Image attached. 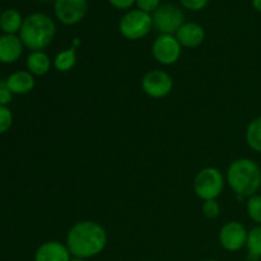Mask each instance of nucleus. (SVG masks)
<instances>
[{
    "label": "nucleus",
    "mask_w": 261,
    "mask_h": 261,
    "mask_svg": "<svg viewBox=\"0 0 261 261\" xmlns=\"http://www.w3.org/2000/svg\"><path fill=\"white\" fill-rule=\"evenodd\" d=\"M226 182L239 198H250L261 189V168L250 158L234 160L227 168Z\"/></svg>",
    "instance_id": "f03ea898"
},
{
    "label": "nucleus",
    "mask_w": 261,
    "mask_h": 261,
    "mask_svg": "<svg viewBox=\"0 0 261 261\" xmlns=\"http://www.w3.org/2000/svg\"><path fill=\"white\" fill-rule=\"evenodd\" d=\"M76 64V51L75 47L65 48L56 54L55 59L53 60L54 68L60 73H68L75 66Z\"/></svg>",
    "instance_id": "f3484780"
},
{
    "label": "nucleus",
    "mask_w": 261,
    "mask_h": 261,
    "mask_svg": "<svg viewBox=\"0 0 261 261\" xmlns=\"http://www.w3.org/2000/svg\"><path fill=\"white\" fill-rule=\"evenodd\" d=\"M40 2H43V3H47V2H51V0H40Z\"/></svg>",
    "instance_id": "c85d7f7f"
},
{
    "label": "nucleus",
    "mask_w": 261,
    "mask_h": 261,
    "mask_svg": "<svg viewBox=\"0 0 261 261\" xmlns=\"http://www.w3.org/2000/svg\"><path fill=\"white\" fill-rule=\"evenodd\" d=\"M56 35V24L50 15L33 13L23 20L19 38L23 45L32 51H42L53 42Z\"/></svg>",
    "instance_id": "7ed1b4c3"
},
{
    "label": "nucleus",
    "mask_w": 261,
    "mask_h": 261,
    "mask_svg": "<svg viewBox=\"0 0 261 261\" xmlns=\"http://www.w3.org/2000/svg\"><path fill=\"white\" fill-rule=\"evenodd\" d=\"M247 256L250 261H259L261 259V226H255L247 234Z\"/></svg>",
    "instance_id": "a211bd4d"
},
{
    "label": "nucleus",
    "mask_w": 261,
    "mask_h": 261,
    "mask_svg": "<svg viewBox=\"0 0 261 261\" xmlns=\"http://www.w3.org/2000/svg\"><path fill=\"white\" fill-rule=\"evenodd\" d=\"M66 246L71 256L87 260L97 256L107 245V232L94 221H81L74 224L66 234Z\"/></svg>",
    "instance_id": "f257e3e1"
},
{
    "label": "nucleus",
    "mask_w": 261,
    "mask_h": 261,
    "mask_svg": "<svg viewBox=\"0 0 261 261\" xmlns=\"http://www.w3.org/2000/svg\"><path fill=\"white\" fill-rule=\"evenodd\" d=\"M137 0H109L110 4L119 10H127L135 4Z\"/></svg>",
    "instance_id": "a878e982"
},
{
    "label": "nucleus",
    "mask_w": 261,
    "mask_h": 261,
    "mask_svg": "<svg viewBox=\"0 0 261 261\" xmlns=\"http://www.w3.org/2000/svg\"><path fill=\"white\" fill-rule=\"evenodd\" d=\"M87 0H54V12L60 23L65 25L78 24L86 17Z\"/></svg>",
    "instance_id": "9d476101"
},
{
    "label": "nucleus",
    "mask_w": 261,
    "mask_h": 261,
    "mask_svg": "<svg viewBox=\"0 0 261 261\" xmlns=\"http://www.w3.org/2000/svg\"><path fill=\"white\" fill-rule=\"evenodd\" d=\"M23 42L15 35L0 36V63H15L22 56Z\"/></svg>",
    "instance_id": "ddd939ff"
},
{
    "label": "nucleus",
    "mask_w": 261,
    "mask_h": 261,
    "mask_svg": "<svg viewBox=\"0 0 261 261\" xmlns=\"http://www.w3.org/2000/svg\"><path fill=\"white\" fill-rule=\"evenodd\" d=\"M204 261H218V260H214V259H208V260H204Z\"/></svg>",
    "instance_id": "c756f323"
},
{
    "label": "nucleus",
    "mask_w": 261,
    "mask_h": 261,
    "mask_svg": "<svg viewBox=\"0 0 261 261\" xmlns=\"http://www.w3.org/2000/svg\"><path fill=\"white\" fill-rule=\"evenodd\" d=\"M175 37L177 38V41L182 47L194 48L198 47L204 42L205 31L199 23L185 22L175 33Z\"/></svg>",
    "instance_id": "f8f14e48"
},
{
    "label": "nucleus",
    "mask_w": 261,
    "mask_h": 261,
    "mask_svg": "<svg viewBox=\"0 0 261 261\" xmlns=\"http://www.w3.org/2000/svg\"><path fill=\"white\" fill-rule=\"evenodd\" d=\"M182 46L175 35H160L152 45L153 58L162 65H173L181 58Z\"/></svg>",
    "instance_id": "6e6552de"
},
{
    "label": "nucleus",
    "mask_w": 261,
    "mask_h": 261,
    "mask_svg": "<svg viewBox=\"0 0 261 261\" xmlns=\"http://www.w3.org/2000/svg\"><path fill=\"white\" fill-rule=\"evenodd\" d=\"M7 86L13 94H27L35 88V75L27 70H18L8 76Z\"/></svg>",
    "instance_id": "4468645a"
},
{
    "label": "nucleus",
    "mask_w": 261,
    "mask_h": 261,
    "mask_svg": "<svg viewBox=\"0 0 261 261\" xmlns=\"http://www.w3.org/2000/svg\"><path fill=\"white\" fill-rule=\"evenodd\" d=\"M135 5L138 7V9L143 10L148 14H153L161 7V0H137Z\"/></svg>",
    "instance_id": "5701e85b"
},
{
    "label": "nucleus",
    "mask_w": 261,
    "mask_h": 261,
    "mask_svg": "<svg viewBox=\"0 0 261 261\" xmlns=\"http://www.w3.org/2000/svg\"><path fill=\"white\" fill-rule=\"evenodd\" d=\"M201 212H203L204 217H206L208 219H216L221 213V205L217 201V199L205 200L201 205Z\"/></svg>",
    "instance_id": "412c9836"
},
{
    "label": "nucleus",
    "mask_w": 261,
    "mask_h": 261,
    "mask_svg": "<svg viewBox=\"0 0 261 261\" xmlns=\"http://www.w3.org/2000/svg\"><path fill=\"white\" fill-rule=\"evenodd\" d=\"M13 93L8 88L7 81H0V106H7L12 101Z\"/></svg>",
    "instance_id": "393cba45"
},
{
    "label": "nucleus",
    "mask_w": 261,
    "mask_h": 261,
    "mask_svg": "<svg viewBox=\"0 0 261 261\" xmlns=\"http://www.w3.org/2000/svg\"><path fill=\"white\" fill-rule=\"evenodd\" d=\"M35 261H70L71 254L66 244L60 241H46L37 247Z\"/></svg>",
    "instance_id": "9b49d317"
},
{
    "label": "nucleus",
    "mask_w": 261,
    "mask_h": 261,
    "mask_svg": "<svg viewBox=\"0 0 261 261\" xmlns=\"http://www.w3.org/2000/svg\"><path fill=\"white\" fill-rule=\"evenodd\" d=\"M224 184L226 178L218 168L205 167L194 178V191L203 201L213 200L223 193Z\"/></svg>",
    "instance_id": "20e7f679"
},
{
    "label": "nucleus",
    "mask_w": 261,
    "mask_h": 261,
    "mask_svg": "<svg viewBox=\"0 0 261 261\" xmlns=\"http://www.w3.org/2000/svg\"><path fill=\"white\" fill-rule=\"evenodd\" d=\"M153 28L152 14L140 9H132L122 15L119 23L120 33L126 40L138 41L149 35Z\"/></svg>",
    "instance_id": "39448f33"
},
{
    "label": "nucleus",
    "mask_w": 261,
    "mask_h": 261,
    "mask_svg": "<svg viewBox=\"0 0 261 261\" xmlns=\"http://www.w3.org/2000/svg\"><path fill=\"white\" fill-rule=\"evenodd\" d=\"M153 27L160 35H175L178 28L185 23V15L180 7L171 3L161 4L152 14Z\"/></svg>",
    "instance_id": "423d86ee"
},
{
    "label": "nucleus",
    "mask_w": 261,
    "mask_h": 261,
    "mask_svg": "<svg viewBox=\"0 0 261 261\" xmlns=\"http://www.w3.org/2000/svg\"><path fill=\"white\" fill-rule=\"evenodd\" d=\"M251 4H252V8H254L256 12L261 13V0H252Z\"/></svg>",
    "instance_id": "bb28decb"
},
{
    "label": "nucleus",
    "mask_w": 261,
    "mask_h": 261,
    "mask_svg": "<svg viewBox=\"0 0 261 261\" xmlns=\"http://www.w3.org/2000/svg\"><path fill=\"white\" fill-rule=\"evenodd\" d=\"M178 2H180V4L185 9L193 10V12H199V10L204 9L208 5L209 0H178Z\"/></svg>",
    "instance_id": "b1692460"
},
{
    "label": "nucleus",
    "mask_w": 261,
    "mask_h": 261,
    "mask_svg": "<svg viewBox=\"0 0 261 261\" xmlns=\"http://www.w3.org/2000/svg\"><path fill=\"white\" fill-rule=\"evenodd\" d=\"M142 261H147V260H142Z\"/></svg>",
    "instance_id": "7c9ffc66"
},
{
    "label": "nucleus",
    "mask_w": 261,
    "mask_h": 261,
    "mask_svg": "<svg viewBox=\"0 0 261 261\" xmlns=\"http://www.w3.org/2000/svg\"><path fill=\"white\" fill-rule=\"evenodd\" d=\"M70 261H86V260H82V259H75V257H73Z\"/></svg>",
    "instance_id": "cd10ccee"
},
{
    "label": "nucleus",
    "mask_w": 261,
    "mask_h": 261,
    "mask_svg": "<svg viewBox=\"0 0 261 261\" xmlns=\"http://www.w3.org/2000/svg\"><path fill=\"white\" fill-rule=\"evenodd\" d=\"M53 61L43 51H32L27 58V69L32 75L43 76L50 71Z\"/></svg>",
    "instance_id": "2eb2a0df"
},
{
    "label": "nucleus",
    "mask_w": 261,
    "mask_h": 261,
    "mask_svg": "<svg viewBox=\"0 0 261 261\" xmlns=\"http://www.w3.org/2000/svg\"><path fill=\"white\" fill-rule=\"evenodd\" d=\"M13 124L12 111L7 106H0V134H4Z\"/></svg>",
    "instance_id": "4be33fe9"
},
{
    "label": "nucleus",
    "mask_w": 261,
    "mask_h": 261,
    "mask_svg": "<svg viewBox=\"0 0 261 261\" xmlns=\"http://www.w3.org/2000/svg\"><path fill=\"white\" fill-rule=\"evenodd\" d=\"M23 20L24 19L18 10L8 9L0 15V28L5 35H15V32L22 28Z\"/></svg>",
    "instance_id": "dca6fc26"
},
{
    "label": "nucleus",
    "mask_w": 261,
    "mask_h": 261,
    "mask_svg": "<svg viewBox=\"0 0 261 261\" xmlns=\"http://www.w3.org/2000/svg\"><path fill=\"white\" fill-rule=\"evenodd\" d=\"M246 211L249 214L250 219L255 223L261 226V195L255 194V195L247 198Z\"/></svg>",
    "instance_id": "aec40b11"
},
{
    "label": "nucleus",
    "mask_w": 261,
    "mask_h": 261,
    "mask_svg": "<svg viewBox=\"0 0 261 261\" xmlns=\"http://www.w3.org/2000/svg\"><path fill=\"white\" fill-rule=\"evenodd\" d=\"M245 137H246L247 145L255 152L261 153V116L250 121Z\"/></svg>",
    "instance_id": "6ab92c4d"
},
{
    "label": "nucleus",
    "mask_w": 261,
    "mask_h": 261,
    "mask_svg": "<svg viewBox=\"0 0 261 261\" xmlns=\"http://www.w3.org/2000/svg\"><path fill=\"white\" fill-rule=\"evenodd\" d=\"M247 234L249 231L241 222H227L219 231V244L226 251L237 252L246 247Z\"/></svg>",
    "instance_id": "1a4fd4ad"
},
{
    "label": "nucleus",
    "mask_w": 261,
    "mask_h": 261,
    "mask_svg": "<svg viewBox=\"0 0 261 261\" xmlns=\"http://www.w3.org/2000/svg\"><path fill=\"white\" fill-rule=\"evenodd\" d=\"M142 89L152 98H163L172 92L173 79L167 71L153 69L142 78Z\"/></svg>",
    "instance_id": "0eeeda50"
}]
</instances>
